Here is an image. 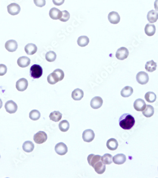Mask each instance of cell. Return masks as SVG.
Segmentation results:
<instances>
[{
  "label": "cell",
  "mask_w": 158,
  "mask_h": 178,
  "mask_svg": "<svg viewBox=\"0 0 158 178\" xmlns=\"http://www.w3.org/2000/svg\"><path fill=\"white\" fill-rule=\"evenodd\" d=\"M134 117L129 114H124L119 119L120 126L124 130H130L135 124Z\"/></svg>",
  "instance_id": "1"
},
{
  "label": "cell",
  "mask_w": 158,
  "mask_h": 178,
  "mask_svg": "<svg viewBox=\"0 0 158 178\" xmlns=\"http://www.w3.org/2000/svg\"><path fill=\"white\" fill-rule=\"evenodd\" d=\"M65 77L64 71L61 69H56L53 72L48 75L47 80L49 84L54 85L58 82L62 81Z\"/></svg>",
  "instance_id": "2"
},
{
  "label": "cell",
  "mask_w": 158,
  "mask_h": 178,
  "mask_svg": "<svg viewBox=\"0 0 158 178\" xmlns=\"http://www.w3.org/2000/svg\"><path fill=\"white\" fill-rule=\"evenodd\" d=\"M43 74V69L40 65L34 64L30 69V75L31 78L38 79L40 78Z\"/></svg>",
  "instance_id": "3"
},
{
  "label": "cell",
  "mask_w": 158,
  "mask_h": 178,
  "mask_svg": "<svg viewBox=\"0 0 158 178\" xmlns=\"http://www.w3.org/2000/svg\"><path fill=\"white\" fill-rule=\"evenodd\" d=\"M33 139L36 143L42 144L47 140V136L45 132L43 131H39L34 135Z\"/></svg>",
  "instance_id": "4"
},
{
  "label": "cell",
  "mask_w": 158,
  "mask_h": 178,
  "mask_svg": "<svg viewBox=\"0 0 158 178\" xmlns=\"http://www.w3.org/2000/svg\"><path fill=\"white\" fill-rule=\"evenodd\" d=\"M136 81L141 85H145L149 81L148 74L145 72L140 71L138 73L136 77Z\"/></svg>",
  "instance_id": "5"
},
{
  "label": "cell",
  "mask_w": 158,
  "mask_h": 178,
  "mask_svg": "<svg viewBox=\"0 0 158 178\" xmlns=\"http://www.w3.org/2000/svg\"><path fill=\"white\" fill-rule=\"evenodd\" d=\"M129 55V51L125 47H121L116 52V57L119 60H123L126 59Z\"/></svg>",
  "instance_id": "6"
},
{
  "label": "cell",
  "mask_w": 158,
  "mask_h": 178,
  "mask_svg": "<svg viewBox=\"0 0 158 178\" xmlns=\"http://www.w3.org/2000/svg\"><path fill=\"white\" fill-rule=\"evenodd\" d=\"M5 108L6 111L9 114L15 113L18 109V106L16 103L13 100L7 101L5 104Z\"/></svg>",
  "instance_id": "7"
},
{
  "label": "cell",
  "mask_w": 158,
  "mask_h": 178,
  "mask_svg": "<svg viewBox=\"0 0 158 178\" xmlns=\"http://www.w3.org/2000/svg\"><path fill=\"white\" fill-rule=\"evenodd\" d=\"M95 133L92 129H87L83 132L82 139L85 142H90L93 140L95 138Z\"/></svg>",
  "instance_id": "8"
},
{
  "label": "cell",
  "mask_w": 158,
  "mask_h": 178,
  "mask_svg": "<svg viewBox=\"0 0 158 178\" xmlns=\"http://www.w3.org/2000/svg\"><path fill=\"white\" fill-rule=\"evenodd\" d=\"M28 81L25 78L19 79L17 81L16 87L18 91L22 92L27 89L28 86Z\"/></svg>",
  "instance_id": "9"
},
{
  "label": "cell",
  "mask_w": 158,
  "mask_h": 178,
  "mask_svg": "<svg viewBox=\"0 0 158 178\" xmlns=\"http://www.w3.org/2000/svg\"><path fill=\"white\" fill-rule=\"evenodd\" d=\"M20 6L17 3H12L7 6L8 13L12 15H16L20 12Z\"/></svg>",
  "instance_id": "10"
},
{
  "label": "cell",
  "mask_w": 158,
  "mask_h": 178,
  "mask_svg": "<svg viewBox=\"0 0 158 178\" xmlns=\"http://www.w3.org/2000/svg\"><path fill=\"white\" fill-rule=\"evenodd\" d=\"M55 152L60 155H64L68 152L67 146L64 142H59L55 145Z\"/></svg>",
  "instance_id": "11"
},
{
  "label": "cell",
  "mask_w": 158,
  "mask_h": 178,
  "mask_svg": "<svg viewBox=\"0 0 158 178\" xmlns=\"http://www.w3.org/2000/svg\"><path fill=\"white\" fill-rule=\"evenodd\" d=\"M103 103V99L101 97H95L92 99L90 105L92 108L97 109L102 107Z\"/></svg>",
  "instance_id": "12"
},
{
  "label": "cell",
  "mask_w": 158,
  "mask_h": 178,
  "mask_svg": "<svg viewBox=\"0 0 158 178\" xmlns=\"http://www.w3.org/2000/svg\"><path fill=\"white\" fill-rule=\"evenodd\" d=\"M18 43L13 40H9L5 43V47L8 52L13 53L15 52L18 48Z\"/></svg>",
  "instance_id": "13"
},
{
  "label": "cell",
  "mask_w": 158,
  "mask_h": 178,
  "mask_svg": "<svg viewBox=\"0 0 158 178\" xmlns=\"http://www.w3.org/2000/svg\"><path fill=\"white\" fill-rule=\"evenodd\" d=\"M49 14L52 19L57 20L61 18L62 16V12L57 8L53 7L50 9Z\"/></svg>",
  "instance_id": "14"
},
{
  "label": "cell",
  "mask_w": 158,
  "mask_h": 178,
  "mask_svg": "<svg viewBox=\"0 0 158 178\" xmlns=\"http://www.w3.org/2000/svg\"><path fill=\"white\" fill-rule=\"evenodd\" d=\"M146 107L145 102L142 99L139 98L134 101V107L137 111H143Z\"/></svg>",
  "instance_id": "15"
},
{
  "label": "cell",
  "mask_w": 158,
  "mask_h": 178,
  "mask_svg": "<svg viewBox=\"0 0 158 178\" xmlns=\"http://www.w3.org/2000/svg\"><path fill=\"white\" fill-rule=\"evenodd\" d=\"M108 19L112 24H117L120 21V17L117 12L113 11L108 14Z\"/></svg>",
  "instance_id": "16"
},
{
  "label": "cell",
  "mask_w": 158,
  "mask_h": 178,
  "mask_svg": "<svg viewBox=\"0 0 158 178\" xmlns=\"http://www.w3.org/2000/svg\"><path fill=\"white\" fill-rule=\"evenodd\" d=\"M92 167L94 169L96 172L99 174H103L106 168V164H103L101 160L97 162Z\"/></svg>",
  "instance_id": "17"
},
{
  "label": "cell",
  "mask_w": 158,
  "mask_h": 178,
  "mask_svg": "<svg viewBox=\"0 0 158 178\" xmlns=\"http://www.w3.org/2000/svg\"><path fill=\"white\" fill-rule=\"evenodd\" d=\"M30 63V58L27 57H20L17 60L18 65L20 68H24L28 67Z\"/></svg>",
  "instance_id": "18"
},
{
  "label": "cell",
  "mask_w": 158,
  "mask_h": 178,
  "mask_svg": "<svg viewBox=\"0 0 158 178\" xmlns=\"http://www.w3.org/2000/svg\"><path fill=\"white\" fill-rule=\"evenodd\" d=\"M38 50V47L36 45L33 43H29L25 47V51L29 55H32L36 53Z\"/></svg>",
  "instance_id": "19"
},
{
  "label": "cell",
  "mask_w": 158,
  "mask_h": 178,
  "mask_svg": "<svg viewBox=\"0 0 158 178\" xmlns=\"http://www.w3.org/2000/svg\"><path fill=\"white\" fill-rule=\"evenodd\" d=\"M84 96L83 90L79 88H76L72 91L71 97L74 100H81Z\"/></svg>",
  "instance_id": "20"
},
{
  "label": "cell",
  "mask_w": 158,
  "mask_h": 178,
  "mask_svg": "<svg viewBox=\"0 0 158 178\" xmlns=\"http://www.w3.org/2000/svg\"><path fill=\"white\" fill-rule=\"evenodd\" d=\"M145 31L147 36L149 37L153 36L156 32V27L155 25L154 24L148 23L145 27Z\"/></svg>",
  "instance_id": "21"
},
{
  "label": "cell",
  "mask_w": 158,
  "mask_h": 178,
  "mask_svg": "<svg viewBox=\"0 0 158 178\" xmlns=\"http://www.w3.org/2000/svg\"><path fill=\"white\" fill-rule=\"evenodd\" d=\"M126 160V156L124 154L120 153L113 157V161L116 164L121 165L124 164Z\"/></svg>",
  "instance_id": "22"
},
{
  "label": "cell",
  "mask_w": 158,
  "mask_h": 178,
  "mask_svg": "<svg viewBox=\"0 0 158 178\" xmlns=\"http://www.w3.org/2000/svg\"><path fill=\"white\" fill-rule=\"evenodd\" d=\"M147 18L150 23L156 22L158 19V13L154 10H151L148 13Z\"/></svg>",
  "instance_id": "23"
},
{
  "label": "cell",
  "mask_w": 158,
  "mask_h": 178,
  "mask_svg": "<svg viewBox=\"0 0 158 178\" xmlns=\"http://www.w3.org/2000/svg\"><path fill=\"white\" fill-rule=\"evenodd\" d=\"M118 146V143L117 140L114 138L109 139L107 142V147L111 151L117 150Z\"/></svg>",
  "instance_id": "24"
},
{
  "label": "cell",
  "mask_w": 158,
  "mask_h": 178,
  "mask_svg": "<svg viewBox=\"0 0 158 178\" xmlns=\"http://www.w3.org/2000/svg\"><path fill=\"white\" fill-rule=\"evenodd\" d=\"M101 157L100 155L91 154L88 156L87 161H88L89 165L93 167L97 162L101 160Z\"/></svg>",
  "instance_id": "25"
},
{
  "label": "cell",
  "mask_w": 158,
  "mask_h": 178,
  "mask_svg": "<svg viewBox=\"0 0 158 178\" xmlns=\"http://www.w3.org/2000/svg\"><path fill=\"white\" fill-rule=\"evenodd\" d=\"M34 143L30 141L25 142L22 145L23 151L27 153H31L34 149Z\"/></svg>",
  "instance_id": "26"
},
{
  "label": "cell",
  "mask_w": 158,
  "mask_h": 178,
  "mask_svg": "<svg viewBox=\"0 0 158 178\" xmlns=\"http://www.w3.org/2000/svg\"><path fill=\"white\" fill-rule=\"evenodd\" d=\"M133 88L131 86H126L124 87L121 91V95L124 97H130L133 93Z\"/></svg>",
  "instance_id": "27"
},
{
  "label": "cell",
  "mask_w": 158,
  "mask_h": 178,
  "mask_svg": "<svg viewBox=\"0 0 158 178\" xmlns=\"http://www.w3.org/2000/svg\"><path fill=\"white\" fill-rule=\"evenodd\" d=\"M62 117V114L58 111H55L50 113L49 115L50 119L54 122H59Z\"/></svg>",
  "instance_id": "28"
},
{
  "label": "cell",
  "mask_w": 158,
  "mask_h": 178,
  "mask_svg": "<svg viewBox=\"0 0 158 178\" xmlns=\"http://www.w3.org/2000/svg\"><path fill=\"white\" fill-rule=\"evenodd\" d=\"M90 42V40L88 37L86 36H82L79 37L77 40V43L79 46L84 47L88 45Z\"/></svg>",
  "instance_id": "29"
},
{
  "label": "cell",
  "mask_w": 158,
  "mask_h": 178,
  "mask_svg": "<svg viewBox=\"0 0 158 178\" xmlns=\"http://www.w3.org/2000/svg\"><path fill=\"white\" fill-rule=\"evenodd\" d=\"M145 70L149 72H152L156 70L157 68V63L153 60H150L146 62L145 66Z\"/></svg>",
  "instance_id": "30"
},
{
  "label": "cell",
  "mask_w": 158,
  "mask_h": 178,
  "mask_svg": "<svg viewBox=\"0 0 158 178\" xmlns=\"http://www.w3.org/2000/svg\"><path fill=\"white\" fill-rule=\"evenodd\" d=\"M143 112V114L144 116L146 117H150L153 115L154 113V108L150 105H147L145 109Z\"/></svg>",
  "instance_id": "31"
},
{
  "label": "cell",
  "mask_w": 158,
  "mask_h": 178,
  "mask_svg": "<svg viewBox=\"0 0 158 178\" xmlns=\"http://www.w3.org/2000/svg\"><path fill=\"white\" fill-rule=\"evenodd\" d=\"M101 160L105 164H111L113 162V156L109 153H106L101 157Z\"/></svg>",
  "instance_id": "32"
},
{
  "label": "cell",
  "mask_w": 158,
  "mask_h": 178,
  "mask_svg": "<svg viewBox=\"0 0 158 178\" xmlns=\"http://www.w3.org/2000/svg\"><path fill=\"white\" fill-rule=\"evenodd\" d=\"M145 99L149 103H152L156 101L157 96L153 92H148L145 95Z\"/></svg>",
  "instance_id": "33"
},
{
  "label": "cell",
  "mask_w": 158,
  "mask_h": 178,
  "mask_svg": "<svg viewBox=\"0 0 158 178\" xmlns=\"http://www.w3.org/2000/svg\"><path fill=\"white\" fill-rule=\"evenodd\" d=\"M70 124L67 120H63L59 124V128L60 131L66 132L69 129Z\"/></svg>",
  "instance_id": "34"
},
{
  "label": "cell",
  "mask_w": 158,
  "mask_h": 178,
  "mask_svg": "<svg viewBox=\"0 0 158 178\" xmlns=\"http://www.w3.org/2000/svg\"><path fill=\"white\" fill-rule=\"evenodd\" d=\"M56 58V54L53 51H49L45 54V59L48 62H52L55 61Z\"/></svg>",
  "instance_id": "35"
},
{
  "label": "cell",
  "mask_w": 158,
  "mask_h": 178,
  "mask_svg": "<svg viewBox=\"0 0 158 178\" xmlns=\"http://www.w3.org/2000/svg\"><path fill=\"white\" fill-rule=\"evenodd\" d=\"M40 113L37 110H33L29 113V117L33 121H37L40 118Z\"/></svg>",
  "instance_id": "36"
},
{
  "label": "cell",
  "mask_w": 158,
  "mask_h": 178,
  "mask_svg": "<svg viewBox=\"0 0 158 178\" xmlns=\"http://www.w3.org/2000/svg\"><path fill=\"white\" fill-rule=\"evenodd\" d=\"M62 16L59 20L60 21H63V22H66V21H68L70 18V14L69 13L68 11H66V10L62 11Z\"/></svg>",
  "instance_id": "37"
},
{
  "label": "cell",
  "mask_w": 158,
  "mask_h": 178,
  "mask_svg": "<svg viewBox=\"0 0 158 178\" xmlns=\"http://www.w3.org/2000/svg\"><path fill=\"white\" fill-rule=\"evenodd\" d=\"M34 3L36 6L39 7H43L45 5V0H34Z\"/></svg>",
  "instance_id": "38"
},
{
  "label": "cell",
  "mask_w": 158,
  "mask_h": 178,
  "mask_svg": "<svg viewBox=\"0 0 158 178\" xmlns=\"http://www.w3.org/2000/svg\"><path fill=\"white\" fill-rule=\"evenodd\" d=\"M7 71V67L4 64H0V76H3L6 74Z\"/></svg>",
  "instance_id": "39"
},
{
  "label": "cell",
  "mask_w": 158,
  "mask_h": 178,
  "mask_svg": "<svg viewBox=\"0 0 158 178\" xmlns=\"http://www.w3.org/2000/svg\"><path fill=\"white\" fill-rule=\"evenodd\" d=\"M54 4L56 6H60L65 2V0H52Z\"/></svg>",
  "instance_id": "40"
},
{
  "label": "cell",
  "mask_w": 158,
  "mask_h": 178,
  "mask_svg": "<svg viewBox=\"0 0 158 178\" xmlns=\"http://www.w3.org/2000/svg\"><path fill=\"white\" fill-rule=\"evenodd\" d=\"M154 5L155 10L157 11H158V0H155Z\"/></svg>",
  "instance_id": "41"
},
{
  "label": "cell",
  "mask_w": 158,
  "mask_h": 178,
  "mask_svg": "<svg viewBox=\"0 0 158 178\" xmlns=\"http://www.w3.org/2000/svg\"><path fill=\"white\" fill-rule=\"evenodd\" d=\"M3 107V102L1 99H0V109L1 108Z\"/></svg>",
  "instance_id": "42"
},
{
  "label": "cell",
  "mask_w": 158,
  "mask_h": 178,
  "mask_svg": "<svg viewBox=\"0 0 158 178\" xmlns=\"http://www.w3.org/2000/svg\"><path fill=\"white\" fill-rule=\"evenodd\" d=\"M0 158H1V155H0Z\"/></svg>",
  "instance_id": "43"
}]
</instances>
